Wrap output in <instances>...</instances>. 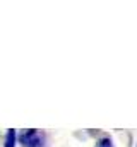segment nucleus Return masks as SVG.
<instances>
[{
	"mask_svg": "<svg viewBox=\"0 0 137 147\" xmlns=\"http://www.w3.org/2000/svg\"><path fill=\"white\" fill-rule=\"evenodd\" d=\"M17 144V132L14 128H9L5 134V140H3V147H16Z\"/></svg>",
	"mask_w": 137,
	"mask_h": 147,
	"instance_id": "2",
	"label": "nucleus"
},
{
	"mask_svg": "<svg viewBox=\"0 0 137 147\" xmlns=\"http://www.w3.org/2000/svg\"><path fill=\"white\" fill-rule=\"evenodd\" d=\"M94 147H115V144H113V140L110 137H101L100 140H96Z\"/></svg>",
	"mask_w": 137,
	"mask_h": 147,
	"instance_id": "3",
	"label": "nucleus"
},
{
	"mask_svg": "<svg viewBox=\"0 0 137 147\" xmlns=\"http://www.w3.org/2000/svg\"><path fill=\"white\" fill-rule=\"evenodd\" d=\"M17 139L22 144V147H43V142H45V135L36 128L24 130Z\"/></svg>",
	"mask_w": 137,
	"mask_h": 147,
	"instance_id": "1",
	"label": "nucleus"
}]
</instances>
